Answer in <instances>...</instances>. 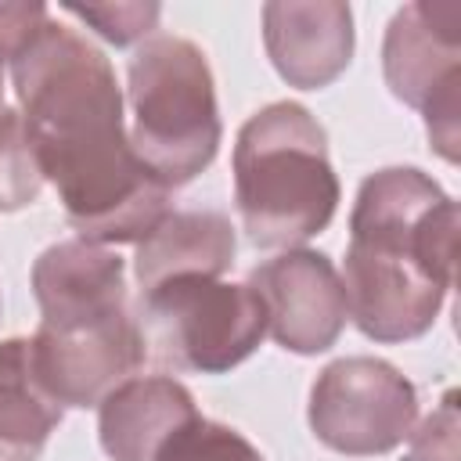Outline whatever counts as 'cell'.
<instances>
[{
	"instance_id": "6da1fadb",
	"label": "cell",
	"mask_w": 461,
	"mask_h": 461,
	"mask_svg": "<svg viewBox=\"0 0 461 461\" xmlns=\"http://www.w3.org/2000/svg\"><path fill=\"white\" fill-rule=\"evenodd\" d=\"M14 90L40 173L86 241H144L169 216V187L122 137V101L97 47L47 18L14 58Z\"/></svg>"
},
{
	"instance_id": "7a4b0ae2",
	"label": "cell",
	"mask_w": 461,
	"mask_h": 461,
	"mask_svg": "<svg viewBox=\"0 0 461 461\" xmlns=\"http://www.w3.org/2000/svg\"><path fill=\"white\" fill-rule=\"evenodd\" d=\"M454 205L418 173L385 169L360 187L346 252V313L378 342L421 335L450 285Z\"/></svg>"
},
{
	"instance_id": "3957f363",
	"label": "cell",
	"mask_w": 461,
	"mask_h": 461,
	"mask_svg": "<svg viewBox=\"0 0 461 461\" xmlns=\"http://www.w3.org/2000/svg\"><path fill=\"white\" fill-rule=\"evenodd\" d=\"M234 194L249 241L259 249L299 245L317 234L339 202L324 130L299 104L256 112L234 148Z\"/></svg>"
},
{
	"instance_id": "277c9868",
	"label": "cell",
	"mask_w": 461,
	"mask_h": 461,
	"mask_svg": "<svg viewBox=\"0 0 461 461\" xmlns=\"http://www.w3.org/2000/svg\"><path fill=\"white\" fill-rule=\"evenodd\" d=\"M133 155L166 184H187L220 144V115L205 54L180 36H151L130 61Z\"/></svg>"
},
{
	"instance_id": "5b68a950",
	"label": "cell",
	"mask_w": 461,
	"mask_h": 461,
	"mask_svg": "<svg viewBox=\"0 0 461 461\" xmlns=\"http://www.w3.org/2000/svg\"><path fill=\"white\" fill-rule=\"evenodd\" d=\"M140 335L162 367L220 375L259 346L267 335V310L249 285L173 277L144 292Z\"/></svg>"
},
{
	"instance_id": "8992f818",
	"label": "cell",
	"mask_w": 461,
	"mask_h": 461,
	"mask_svg": "<svg viewBox=\"0 0 461 461\" xmlns=\"http://www.w3.org/2000/svg\"><path fill=\"white\" fill-rule=\"evenodd\" d=\"M414 418V389L389 364L349 357L331 364L310 400V425L321 443L342 454H382L396 447Z\"/></svg>"
},
{
	"instance_id": "52a82bcc",
	"label": "cell",
	"mask_w": 461,
	"mask_h": 461,
	"mask_svg": "<svg viewBox=\"0 0 461 461\" xmlns=\"http://www.w3.org/2000/svg\"><path fill=\"white\" fill-rule=\"evenodd\" d=\"M29 353L43 389L61 407H94L130 382L148 349L140 324L130 313H119L83 328H40L29 342Z\"/></svg>"
},
{
	"instance_id": "ba28073f",
	"label": "cell",
	"mask_w": 461,
	"mask_h": 461,
	"mask_svg": "<svg viewBox=\"0 0 461 461\" xmlns=\"http://www.w3.org/2000/svg\"><path fill=\"white\" fill-rule=\"evenodd\" d=\"M249 288L267 310V331L295 353L328 349L346 324V292L321 252H285L252 270Z\"/></svg>"
},
{
	"instance_id": "9c48e42d",
	"label": "cell",
	"mask_w": 461,
	"mask_h": 461,
	"mask_svg": "<svg viewBox=\"0 0 461 461\" xmlns=\"http://www.w3.org/2000/svg\"><path fill=\"white\" fill-rule=\"evenodd\" d=\"M36 303L47 331L83 328L126 313L122 259L94 241H61L32 267Z\"/></svg>"
},
{
	"instance_id": "30bf717a",
	"label": "cell",
	"mask_w": 461,
	"mask_h": 461,
	"mask_svg": "<svg viewBox=\"0 0 461 461\" xmlns=\"http://www.w3.org/2000/svg\"><path fill=\"white\" fill-rule=\"evenodd\" d=\"M263 25L270 61L292 86H324L349 61L353 29L342 4H267Z\"/></svg>"
},
{
	"instance_id": "8fae6325",
	"label": "cell",
	"mask_w": 461,
	"mask_h": 461,
	"mask_svg": "<svg viewBox=\"0 0 461 461\" xmlns=\"http://www.w3.org/2000/svg\"><path fill=\"white\" fill-rule=\"evenodd\" d=\"M194 418L191 393L173 378H130L101 403V447L112 461H158L162 447Z\"/></svg>"
},
{
	"instance_id": "7c38bea8",
	"label": "cell",
	"mask_w": 461,
	"mask_h": 461,
	"mask_svg": "<svg viewBox=\"0 0 461 461\" xmlns=\"http://www.w3.org/2000/svg\"><path fill=\"white\" fill-rule=\"evenodd\" d=\"M234 259V230L223 212H169L137 249V281L144 292L173 277H220Z\"/></svg>"
},
{
	"instance_id": "4fadbf2b",
	"label": "cell",
	"mask_w": 461,
	"mask_h": 461,
	"mask_svg": "<svg viewBox=\"0 0 461 461\" xmlns=\"http://www.w3.org/2000/svg\"><path fill=\"white\" fill-rule=\"evenodd\" d=\"M457 36L454 25L432 36V4L403 7L385 40V79L407 104H429L436 90L457 79Z\"/></svg>"
},
{
	"instance_id": "5bb4252c",
	"label": "cell",
	"mask_w": 461,
	"mask_h": 461,
	"mask_svg": "<svg viewBox=\"0 0 461 461\" xmlns=\"http://www.w3.org/2000/svg\"><path fill=\"white\" fill-rule=\"evenodd\" d=\"M61 421V403L43 389L25 339L0 346V461H36Z\"/></svg>"
},
{
	"instance_id": "9a60e30c",
	"label": "cell",
	"mask_w": 461,
	"mask_h": 461,
	"mask_svg": "<svg viewBox=\"0 0 461 461\" xmlns=\"http://www.w3.org/2000/svg\"><path fill=\"white\" fill-rule=\"evenodd\" d=\"M40 158L25 119L0 108V209H22L40 194Z\"/></svg>"
},
{
	"instance_id": "2e32d148",
	"label": "cell",
	"mask_w": 461,
	"mask_h": 461,
	"mask_svg": "<svg viewBox=\"0 0 461 461\" xmlns=\"http://www.w3.org/2000/svg\"><path fill=\"white\" fill-rule=\"evenodd\" d=\"M158 461H263V454L234 429L194 418L162 447Z\"/></svg>"
},
{
	"instance_id": "e0dca14e",
	"label": "cell",
	"mask_w": 461,
	"mask_h": 461,
	"mask_svg": "<svg viewBox=\"0 0 461 461\" xmlns=\"http://www.w3.org/2000/svg\"><path fill=\"white\" fill-rule=\"evenodd\" d=\"M68 14L83 18L86 25H94L104 40L112 43H133L137 36L151 32L158 22V7L155 4H104V7H65Z\"/></svg>"
},
{
	"instance_id": "ac0fdd59",
	"label": "cell",
	"mask_w": 461,
	"mask_h": 461,
	"mask_svg": "<svg viewBox=\"0 0 461 461\" xmlns=\"http://www.w3.org/2000/svg\"><path fill=\"white\" fill-rule=\"evenodd\" d=\"M47 25L43 4H0V61H14Z\"/></svg>"
},
{
	"instance_id": "d6986e66",
	"label": "cell",
	"mask_w": 461,
	"mask_h": 461,
	"mask_svg": "<svg viewBox=\"0 0 461 461\" xmlns=\"http://www.w3.org/2000/svg\"><path fill=\"white\" fill-rule=\"evenodd\" d=\"M454 414L447 421V429H439L436 418L425 421V429L418 432V439L411 443V461H457V447H454Z\"/></svg>"
}]
</instances>
